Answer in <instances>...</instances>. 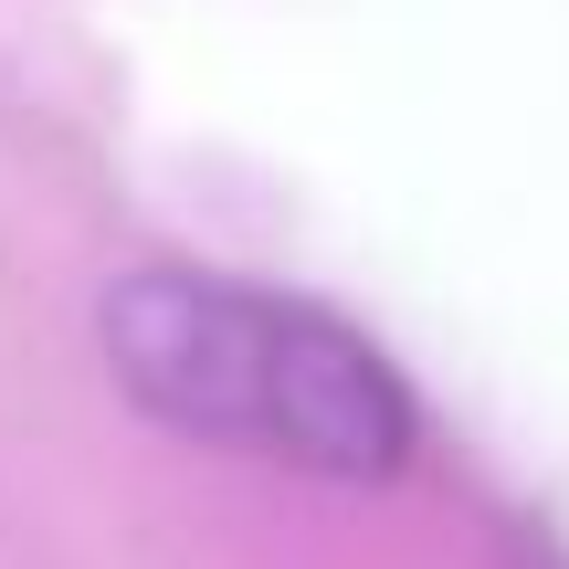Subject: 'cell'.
<instances>
[{"label":"cell","instance_id":"obj_1","mask_svg":"<svg viewBox=\"0 0 569 569\" xmlns=\"http://www.w3.org/2000/svg\"><path fill=\"white\" fill-rule=\"evenodd\" d=\"M96 348L148 422L232 443L327 486H390L422 443L411 380L338 306L222 264H127L96 296Z\"/></svg>","mask_w":569,"mask_h":569}]
</instances>
